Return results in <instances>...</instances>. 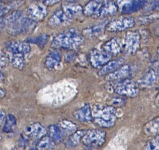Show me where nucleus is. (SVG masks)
I'll return each instance as SVG.
<instances>
[{
    "label": "nucleus",
    "instance_id": "37998d69",
    "mask_svg": "<svg viewBox=\"0 0 159 150\" xmlns=\"http://www.w3.org/2000/svg\"><path fill=\"white\" fill-rule=\"evenodd\" d=\"M6 95V92L4 90L2 89L1 88H0V99L1 98H3L4 97H5Z\"/></svg>",
    "mask_w": 159,
    "mask_h": 150
},
{
    "label": "nucleus",
    "instance_id": "de8ad7c7",
    "mask_svg": "<svg viewBox=\"0 0 159 150\" xmlns=\"http://www.w3.org/2000/svg\"><path fill=\"white\" fill-rule=\"evenodd\" d=\"M4 78V76L2 74V73L0 72V81L3 80Z\"/></svg>",
    "mask_w": 159,
    "mask_h": 150
},
{
    "label": "nucleus",
    "instance_id": "ddd939ff",
    "mask_svg": "<svg viewBox=\"0 0 159 150\" xmlns=\"http://www.w3.org/2000/svg\"><path fill=\"white\" fill-rule=\"evenodd\" d=\"M132 67L129 65H122L114 72L107 75V80L110 81L124 80L128 79L132 74Z\"/></svg>",
    "mask_w": 159,
    "mask_h": 150
},
{
    "label": "nucleus",
    "instance_id": "dca6fc26",
    "mask_svg": "<svg viewBox=\"0 0 159 150\" xmlns=\"http://www.w3.org/2000/svg\"><path fill=\"white\" fill-rule=\"evenodd\" d=\"M107 22L100 23L99 24L94 25V26L87 28L83 30V36L87 38H94L101 35L107 27Z\"/></svg>",
    "mask_w": 159,
    "mask_h": 150
},
{
    "label": "nucleus",
    "instance_id": "cd10ccee",
    "mask_svg": "<svg viewBox=\"0 0 159 150\" xmlns=\"http://www.w3.org/2000/svg\"><path fill=\"white\" fill-rule=\"evenodd\" d=\"M58 126L65 136L68 134L71 135L77 131V126L69 120H62L60 122Z\"/></svg>",
    "mask_w": 159,
    "mask_h": 150
},
{
    "label": "nucleus",
    "instance_id": "c756f323",
    "mask_svg": "<svg viewBox=\"0 0 159 150\" xmlns=\"http://www.w3.org/2000/svg\"><path fill=\"white\" fill-rule=\"evenodd\" d=\"M48 39H49V36L44 34V35H39L34 38H30L29 39V41L37 45L40 47L43 48L46 44V43L48 42Z\"/></svg>",
    "mask_w": 159,
    "mask_h": 150
},
{
    "label": "nucleus",
    "instance_id": "7c9ffc66",
    "mask_svg": "<svg viewBox=\"0 0 159 150\" xmlns=\"http://www.w3.org/2000/svg\"><path fill=\"white\" fill-rule=\"evenodd\" d=\"M143 150H159V135L149 140L145 144Z\"/></svg>",
    "mask_w": 159,
    "mask_h": 150
},
{
    "label": "nucleus",
    "instance_id": "473e14b6",
    "mask_svg": "<svg viewBox=\"0 0 159 150\" xmlns=\"http://www.w3.org/2000/svg\"><path fill=\"white\" fill-rule=\"evenodd\" d=\"M159 19V14H152V15L140 17L138 21L140 24L146 25V24H148L150 22H152L154 20H157Z\"/></svg>",
    "mask_w": 159,
    "mask_h": 150
},
{
    "label": "nucleus",
    "instance_id": "4c0bfd02",
    "mask_svg": "<svg viewBox=\"0 0 159 150\" xmlns=\"http://www.w3.org/2000/svg\"><path fill=\"white\" fill-rule=\"evenodd\" d=\"M124 99L122 98H115L113 100H112V104L114 106H121L123 105H124Z\"/></svg>",
    "mask_w": 159,
    "mask_h": 150
},
{
    "label": "nucleus",
    "instance_id": "9b49d317",
    "mask_svg": "<svg viewBox=\"0 0 159 150\" xmlns=\"http://www.w3.org/2000/svg\"><path fill=\"white\" fill-rule=\"evenodd\" d=\"M5 48L10 53L22 54L25 55L30 53L31 50L30 46L28 43L19 41H11L7 42Z\"/></svg>",
    "mask_w": 159,
    "mask_h": 150
},
{
    "label": "nucleus",
    "instance_id": "79ce46f5",
    "mask_svg": "<svg viewBox=\"0 0 159 150\" xmlns=\"http://www.w3.org/2000/svg\"><path fill=\"white\" fill-rule=\"evenodd\" d=\"M5 26V23L4 20H0V32L4 29Z\"/></svg>",
    "mask_w": 159,
    "mask_h": 150
},
{
    "label": "nucleus",
    "instance_id": "393cba45",
    "mask_svg": "<svg viewBox=\"0 0 159 150\" xmlns=\"http://www.w3.org/2000/svg\"><path fill=\"white\" fill-rule=\"evenodd\" d=\"M2 127V131L7 134L12 133L16 126V119L12 114H8L5 116Z\"/></svg>",
    "mask_w": 159,
    "mask_h": 150
},
{
    "label": "nucleus",
    "instance_id": "a19ab883",
    "mask_svg": "<svg viewBox=\"0 0 159 150\" xmlns=\"http://www.w3.org/2000/svg\"><path fill=\"white\" fill-rule=\"evenodd\" d=\"M5 116V112L2 110H0V126L2 125V123L4 121Z\"/></svg>",
    "mask_w": 159,
    "mask_h": 150
},
{
    "label": "nucleus",
    "instance_id": "a18cd8bd",
    "mask_svg": "<svg viewBox=\"0 0 159 150\" xmlns=\"http://www.w3.org/2000/svg\"><path fill=\"white\" fill-rule=\"evenodd\" d=\"M155 102H156V105L159 107V95H157V98H156V101H155Z\"/></svg>",
    "mask_w": 159,
    "mask_h": 150
},
{
    "label": "nucleus",
    "instance_id": "a211bd4d",
    "mask_svg": "<svg viewBox=\"0 0 159 150\" xmlns=\"http://www.w3.org/2000/svg\"><path fill=\"white\" fill-rule=\"evenodd\" d=\"M123 43L120 39L115 38L107 42L104 45L105 51L111 55H116L120 52L123 47Z\"/></svg>",
    "mask_w": 159,
    "mask_h": 150
},
{
    "label": "nucleus",
    "instance_id": "58836bf2",
    "mask_svg": "<svg viewBox=\"0 0 159 150\" xmlns=\"http://www.w3.org/2000/svg\"><path fill=\"white\" fill-rule=\"evenodd\" d=\"M146 1L152 2V8L154 11H159V0H144Z\"/></svg>",
    "mask_w": 159,
    "mask_h": 150
},
{
    "label": "nucleus",
    "instance_id": "bb28decb",
    "mask_svg": "<svg viewBox=\"0 0 159 150\" xmlns=\"http://www.w3.org/2000/svg\"><path fill=\"white\" fill-rule=\"evenodd\" d=\"M55 147V143L49 136L42 137L36 143L37 150H54Z\"/></svg>",
    "mask_w": 159,
    "mask_h": 150
},
{
    "label": "nucleus",
    "instance_id": "aec40b11",
    "mask_svg": "<svg viewBox=\"0 0 159 150\" xmlns=\"http://www.w3.org/2000/svg\"><path fill=\"white\" fill-rule=\"evenodd\" d=\"M48 136L55 143L57 144L60 143L65 139V135L60 129L58 125H51L48 129Z\"/></svg>",
    "mask_w": 159,
    "mask_h": 150
},
{
    "label": "nucleus",
    "instance_id": "c9c22d12",
    "mask_svg": "<svg viewBox=\"0 0 159 150\" xmlns=\"http://www.w3.org/2000/svg\"><path fill=\"white\" fill-rule=\"evenodd\" d=\"M12 8L11 4L0 3V17L5 15Z\"/></svg>",
    "mask_w": 159,
    "mask_h": 150
},
{
    "label": "nucleus",
    "instance_id": "9d476101",
    "mask_svg": "<svg viewBox=\"0 0 159 150\" xmlns=\"http://www.w3.org/2000/svg\"><path fill=\"white\" fill-rule=\"evenodd\" d=\"M140 43V36L136 31L128 32L125 36L124 45L125 49L129 53L134 54L139 50Z\"/></svg>",
    "mask_w": 159,
    "mask_h": 150
},
{
    "label": "nucleus",
    "instance_id": "20e7f679",
    "mask_svg": "<svg viewBox=\"0 0 159 150\" xmlns=\"http://www.w3.org/2000/svg\"><path fill=\"white\" fill-rule=\"evenodd\" d=\"M114 90L118 95L128 98H134L139 93V88L137 84L129 79L117 81L114 85Z\"/></svg>",
    "mask_w": 159,
    "mask_h": 150
},
{
    "label": "nucleus",
    "instance_id": "f257e3e1",
    "mask_svg": "<svg viewBox=\"0 0 159 150\" xmlns=\"http://www.w3.org/2000/svg\"><path fill=\"white\" fill-rule=\"evenodd\" d=\"M5 25L11 35L31 32L35 29L36 22L28 17H23L20 11H15L11 13L5 20Z\"/></svg>",
    "mask_w": 159,
    "mask_h": 150
},
{
    "label": "nucleus",
    "instance_id": "6e6552de",
    "mask_svg": "<svg viewBox=\"0 0 159 150\" xmlns=\"http://www.w3.org/2000/svg\"><path fill=\"white\" fill-rule=\"evenodd\" d=\"M159 79V73L153 68L148 70L144 75L138 81L137 85L139 89L149 88L157 84Z\"/></svg>",
    "mask_w": 159,
    "mask_h": 150
},
{
    "label": "nucleus",
    "instance_id": "6ab92c4d",
    "mask_svg": "<svg viewBox=\"0 0 159 150\" xmlns=\"http://www.w3.org/2000/svg\"><path fill=\"white\" fill-rule=\"evenodd\" d=\"M75 117L82 122H89L93 120L92 109L89 104H85L75 113Z\"/></svg>",
    "mask_w": 159,
    "mask_h": 150
},
{
    "label": "nucleus",
    "instance_id": "49530a36",
    "mask_svg": "<svg viewBox=\"0 0 159 150\" xmlns=\"http://www.w3.org/2000/svg\"><path fill=\"white\" fill-rule=\"evenodd\" d=\"M29 150H37V148H36V143L33 145L32 147H30Z\"/></svg>",
    "mask_w": 159,
    "mask_h": 150
},
{
    "label": "nucleus",
    "instance_id": "8fccbe9b",
    "mask_svg": "<svg viewBox=\"0 0 159 150\" xmlns=\"http://www.w3.org/2000/svg\"><path fill=\"white\" fill-rule=\"evenodd\" d=\"M1 137H1V133H0V140L1 139Z\"/></svg>",
    "mask_w": 159,
    "mask_h": 150
},
{
    "label": "nucleus",
    "instance_id": "a878e982",
    "mask_svg": "<svg viewBox=\"0 0 159 150\" xmlns=\"http://www.w3.org/2000/svg\"><path fill=\"white\" fill-rule=\"evenodd\" d=\"M10 61L12 66L16 69L21 70L25 67V60L24 55L11 53Z\"/></svg>",
    "mask_w": 159,
    "mask_h": 150
},
{
    "label": "nucleus",
    "instance_id": "c85d7f7f",
    "mask_svg": "<svg viewBox=\"0 0 159 150\" xmlns=\"http://www.w3.org/2000/svg\"><path fill=\"white\" fill-rule=\"evenodd\" d=\"M118 11L117 5L112 2H107L104 5H102L100 16H107L110 15H114Z\"/></svg>",
    "mask_w": 159,
    "mask_h": 150
},
{
    "label": "nucleus",
    "instance_id": "2eb2a0df",
    "mask_svg": "<svg viewBox=\"0 0 159 150\" xmlns=\"http://www.w3.org/2000/svg\"><path fill=\"white\" fill-rule=\"evenodd\" d=\"M124 63V60L122 58L109 61L107 64H106L101 68V70L98 71V74L99 76L108 75L122 67Z\"/></svg>",
    "mask_w": 159,
    "mask_h": 150
},
{
    "label": "nucleus",
    "instance_id": "2f4dec72",
    "mask_svg": "<svg viewBox=\"0 0 159 150\" xmlns=\"http://www.w3.org/2000/svg\"><path fill=\"white\" fill-rule=\"evenodd\" d=\"M145 4L144 0H137L136 1H133L132 4L130 5L129 8L125 11L124 13H132L135 11L141 9Z\"/></svg>",
    "mask_w": 159,
    "mask_h": 150
},
{
    "label": "nucleus",
    "instance_id": "4be33fe9",
    "mask_svg": "<svg viewBox=\"0 0 159 150\" xmlns=\"http://www.w3.org/2000/svg\"><path fill=\"white\" fill-rule=\"evenodd\" d=\"M62 10L67 16L72 20L74 18L79 16L83 13V8L81 5L70 3L69 4L63 5Z\"/></svg>",
    "mask_w": 159,
    "mask_h": 150
},
{
    "label": "nucleus",
    "instance_id": "603ef678",
    "mask_svg": "<svg viewBox=\"0 0 159 150\" xmlns=\"http://www.w3.org/2000/svg\"><path fill=\"white\" fill-rule=\"evenodd\" d=\"M34 1H40V0H34Z\"/></svg>",
    "mask_w": 159,
    "mask_h": 150
},
{
    "label": "nucleus",
    "instance_id": "412c9836",
    "mask_svg": "<svg viewBox=\"0 0 159 150\" xmlns=\"http://www.w3.org/2000/svg\"><path fill=\"white\" fill-rule=\"evenodd\" d=\"M85 132L86 131L84 130H77L73 133L71 134L65 143L66 147L69 148H73L79 145Z\"/></svg>",
    "mask_w": 159,
    "mask_h": 150
},
{
    "label": "nucleus",
    "instance_id": "5701e85b",
    "mask_svg": "<svg viewBox=\"0 0 159 150\" xmlns=\"http://www.w3.org/2000/svg\"><path fill=\"white\" fill-rule=\"evenodd\" d=\"M61 60V53L57 50H54L50 53L45 61V67L49 70H52Z\"/></svg>",
    "mask_w": 159,
    "mask_h": 150
},
{
    "label": "nucleus",
    "instance_id": "b1692460",
    "mask_svg": "<svg viewBox=\"0 0 159 150\" xmlns=\"http://www.w3.org/2000/svg\"><path fill=\"white\" fill-rule=\"evenodd\" d=\"M143 130L144 133L148 135H159V117H156L147 123L144 126Z\"/></svg>",
    "mask_w": 159,
    "mask_h": 150
},
{
    "label": "nucleus",
    "instance_id": "4468645a",
    "mask_svg": "<svg viewBox=\"0 0 159 150\" xmlns=\"http://www.w3.org/2000/svg\"><path fill=\"white\" fill-rule=\"evenodd\" d=\"M48 130L39 123H34L26 127L24 131L25 135H28L30 138H35L40 139L46 135Z\"/></svg>",
    "mask_w": 159,
    "mask_h": 150
},
{
    "label": "nucleus",
    "instance_id": "72a5a7b5",
    "mask_svg": "<svg viewBox=\"0 0 159 150\" xmlns=\"http://www.w3.org/2000/svg\"><path fill=\"white\" fill-rule=\"evenodd\" d=\"M30 138L28 135H25L24 133H23L20 136V139L18 140V145L20 146V148H26L30 143Z\"/></svg>",
    "mask_w": 159,
    "mask_h": 150
},
{
    "label": "nucleus",
    "instance_id": "f8f14e48",
    "mask_svg": "<svg viewBox=\"0 0 159 150\" xmlns=\"http://www.w3.org/2000/svg\"><path fill=\"white\" fill-rule=\"evenodd\" d=\"M71 20L65 13L63 10L56 11L50 17L48 25L52 27H58L69 24Z\"/></svg>",
    "mask_w": 159,
    "mask_h": 150
},
{
    "label": "nucleus",
    "instance_id": "1a4fd4ad",
    "mask_svg": "<svg viewBox=\"0 0 159 150\" xmlns=\"http://www.w3.org/2000/svg\"><path fill=\"white\" fill-rule=\"evenodd\" d=\"M26 12L28 17L30 20L38 22L45 19L48 14V10L46 5L34 4L28 7Z\"/></svg>",
    "mask_w": 159,
    "mask_h": 150
},
{
    "label": "nucleus",
    "instance_id": "f704fd0d",
    "mask_svg": "<svg viewBox=\"0 0 159 150\" xmlns=\"http://www.w3.org/2000/svg\"><path fill=\"white\" fill-rule=\"evenodd\" d=\"M133 1L134 0H118L117 3L118 5L121 8L122 11L124 13L125 11L129 8Z\"/></svg>",
    "mask_w": 159,
    "mask_h": 150
},
{
    "label": "nucleus",
    "instance_id": "f03ea898",
    "mask_svg": "<svg viewBox=\"0 0 159 150\" xmlns=\"http://www.w3.org/2000/svg\"><path fill=\"white\" fill-rule=\"evenodd\" d=\"M84 37L76 28H70L56 35L52 43L55 49L73 50L79 48L84 43Z\"/></svg>",
    "mask_w": 159,
    "mask_h": 150
},
{
    "label": "nucleus",
    "instance_id": "39448f33",
    "mask_svg": "<svg viewBox=\"0 0 159 150\" xmlns=\"http://www.w3.org/2000/svg\"><path fill=\"white\" fill-rule=\"evenodd\" d=\"M106 132L99 129L90 130L85 132L82 141L87 147L97 148L103 145L106 141Z\"/></svg>",
    "mask_w": 159,
    "mask_h": 150
},
{
    "label": "nucleus",
    "instance_id": "e433bc0d",
    "mask_svg": "<svg viewBox=\"0 0 159 150\" xmlns=\"http://www.w3.org/2000/svg\"><path fill=\"white\" fill-rule=\"evenodd\" d=\"M7 64V59L5 55L0 51V69L4 68Z\"/></svg>",
    "mask_w": 159,
    "mask_h": 150
},
{
    "label": "nucleus",
    "instance_id": "7ed1b4c3",
    "mask_svg": "<svg viewBox=\"0 0 159 150\" xmlns=\"http://www.w3.org/2000/svg\"><path fill=\"white\" fill-rule=\"evenodd\" d=\"M116 110L113 106L97 104L92 109L93 119L102 128H111L116 121Z\"/></svg>",
    "mask_w": 159,
    "mask_h": 150
},
{
    "label": "nucleus",
    "instance_id": "c03bdc74",
    "mask_svg": "<svg viewBox=\"0 0 159 150\" xmlns=\"http://www.w3.org/2000/svg\"><path fill=\"white\" fill-rule=\"evenodd\" d=\"M94 1L97 2H98L99 4H102V3H106V2H108L109 0H94Z\"/></svg>",
    "mask_w": 159,
    "mask_h": 150
},
{
    "label": "nucleus",
    "instance_id": "09e8293b",
    "mask_svg": "<svg viewBox=\"0 0 159 150\" xmlns=\"http://www.w3.org/2000/svg\"><path fill=\"white\" fill-rule=\"evenodd\" d=\"M65 1L69 2V3H73V2H75L76 0H65Z\"/></svg>",
    "mask_w": 159,
    "mask_h": 150
},
{
    "label": "nucleus",
    "instance_id": "423d86ee",
    "mask_svg": "<svg viewBox=\"0 0 159 150\" xmlns=\"http://www.w3.org/2000/svg\"><path fill=\"white\" fill-rule=\"evenodd\" d=\"M89 61L90 64L95 68H99L111 61V54L103 50L94 49L89 52Z\"/></svg>",
    "mask_w": 159,
    "mask_h": 150
},
{
    "label": "nucleus",
    "instance_id": "3c124183",
    "mask_svg": "<svg viewBox=\"0 0 159 150\" xmlns=\"http://www.w3.org/2000/svg\"><path fill=\"white\" fill-rule=\"evenodd\" d=\"M157 52H158V53H159V49H158V50H157Z\"/></svg>",
    "mask_w": 159,
    "mask_h": 150
},
{
    "label": "nucleus",
    "instance_id": "ea45409f",
    "mask_svg": "<svg viewBox=\"0 0 159 150\" xmlns=\"http://www.w3.org/2000/svg\"><path fill=\"white\" fill-rule=\"evenodd\" d=\"M61 0H43V3L46 6H52L57 4Z\"/></svg>",
    "mask_w": 159,
    "mask_h": 150
},
{
    "label": "nucleus",
    "instance_id": "f3484780",
    "mask_svg": "<svg viewBox=\"0 0 159 150\" xmlns=\"http://www.w3.org/2000/svg\"><path fill=\"white\" fill-rule=\"evenodd\" d=\"M102 4L91 0L83 8V13L86 16H91L93 18H98L100 16V12Z\"/></svg>",
    "mask_w": 159,
    "mask_h": 150
},
{
    "label": "nucleus",
    "instance_id": "0eeeda50",
    "mask_svg": "<svg viewBox=\"0 0 159 150\" xmlns=\"http://www.w3.org/2000/svg\"><path fill=\"white\" fill-rule=\"evenodd\" d=\"M135 21L132 17H119L109 22L106 28L111 32H121L133 27Z\"/></svg>",
    "mask_w": 159,
    "mask_h": 150
}]
</instances>
